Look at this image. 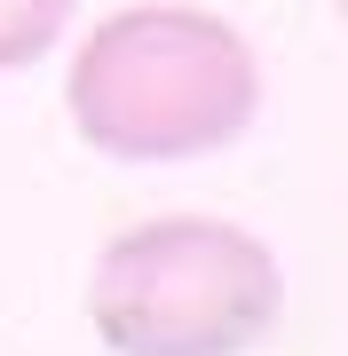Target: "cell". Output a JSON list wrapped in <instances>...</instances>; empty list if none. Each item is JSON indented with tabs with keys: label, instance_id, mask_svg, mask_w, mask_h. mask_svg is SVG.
<instances>
[{
	"label": "cell",
	"instance_id": "1",
	"mask_svg": "<svg viewBox=\"0 0 348 356\" xmlns=\"http://www.w3.org/2000/svg\"><path fill=\"white\" fill-rule=\"evenodd\" d=\"M261 64L245 32L190 0H135L79 40L64 111L103 159H206L254 127Z\"/></svg>",
	"mask_w": 348,
	"mask_h": 356
},
{
	"label": "cell",
	"instance_id": "3",
	"mask_svg": "<svg viewBox=\"0 0 348 356\" xmlns=\"http://www.w3.org/2000/svg\"><path fill=\"white\" fill-rule=\"evenodd\" d=\"M79 0H0V72H24L72 32Z\"/></svg>",
	"mask_w": 348,
	"mask_h": 356
},
{
	"label": "cell",
	"instance_id": "2",
	"mask_svg": "<svg viewBox=\"0 0 348 356\" xmlns=\"http://www.w3.org/2000/svg\"><path fill=\"white\" fill-rule=\"evenodd\" d=\"M285 309L277 254L238 222L158 214L95 254L88 325L111 356H245Z\"/></svg>",
	"mask_w": 348,
	"mask_h": 356
}]
</instances>
